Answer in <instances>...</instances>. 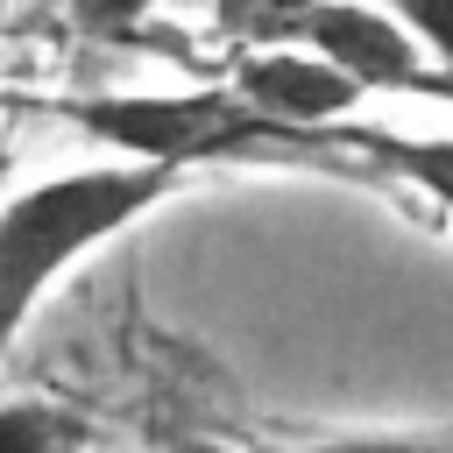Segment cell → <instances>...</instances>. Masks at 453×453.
Masks as SVG:
<instances>
[{"label":"cell","mask_w":453,"mask_h":453,"mask_svg":"<svg viewBox=\"0 0 453 453\" xmlns=\"http://www.w3.org/2000/svg\"><path fill=\"white\" fill-rule=\"evenodd\" d=\"M64 120L99 142L113 163H156V170H198L241 149L276 142V127L234 92V85H170V92H92L71 99Z\"/></svg>","instance_id":"obj_2"},{"label":"cell","mask_w":453,"mask_h":453,"mask_svg":"<svg viewBox=\"0 0 453 453\" xmlns=\"http://www.w3.org/2000/svg\"><path fill=\"white\" fill-rule=\"evenodd\" d=\"M319 134H326L333 149L368 156L375 170L418 184L432 205L453 212V134H411V127H375V120H333V127H319Z\"/></svg>","instance_id":"obj_4"},{"label":"cell","mask_w":453,"mask_h":453,"mask_svg":"<svg viewBox=\"0 0 453 453\" xmlns=\"http://www.w3.org/2000/svg\"><path fill=\"white\" fill-rule=\"evenodd\" d=\"M226 85L276 127V142H283V134H319V127H333V120H347V113L361 106V85H354V78H340L326 57L290 50V42L241 50V64H234Z\"/></svg>","instance_id":"obj_3"},{"label":"cell","mask_w":453,"mask_h":453,"mask_svg":"<svg viewBox=\"0 0 453 453\" xmlns=\"http://www.w3.org/2000/svg\"><path fill=\"white\" fill-rule=\"evenodd\" d=\"M439 71H453V0H375Z\"/></svg>","instance_id":"obj_7"},{"label":"cell","mask_w":453,"mask_h":453,"mask_svg":"<svg viewBox=\"0 0 453 453\" xmlns=\"http://www.w3.org/2000/svg\"><path fill=\"white\" fill-rule=\"evenodd\" d=\"M85 418L50 396H0V453H85Z\"/></svg>","instance_id":"obj_5"},{"label":"cell","mask_w":453,"mask_h":453,"mask_svg":"<svg viewBox=\"0 0 453 453\" xmlns=\"http://www.w3.org/2000/svg\"><path fill=\"white\" fill-rule=\"evenodd\" d=\"M156 0H71V21L85 35H134Z\"/></svg>","instance_id":"obj_8"},{"label":"cell","mask_w":453,"mask_h":453,"mask_svg":"<svg viewBox=\"0 0 453 453\" xmlns=\"http://www.w3.org/2000/svg\"><path fill=\"white\" fill-rule=\"evenodd\" d=\"M177 170L156 163H85L57 170L42 184H21L0 205V354L35 319V304L57 290V276L85 255H99L113 234L149 219L163 198H177Z\"/></svg>","instance_id":"obj_1"},{"label":"cell","mask_w":453,"mask_h":453,"mask_svg":"<svg viewBox=\"0 0 453 453\" xmlns=\"http://www.w3.org/2000/svg\"><path fill=\"white\" fill-rule=\"evenodd\" d=\"M191 453H453V432H375V439H311V446H191Z\"/></svg>","instance_id":"obj_6"}]
</instances>
